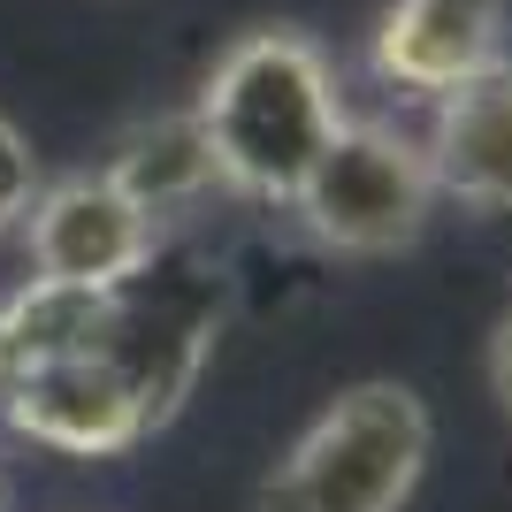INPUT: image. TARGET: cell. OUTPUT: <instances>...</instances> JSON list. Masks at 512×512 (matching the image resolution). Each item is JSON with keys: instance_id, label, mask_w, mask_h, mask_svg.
<instances>
[{"instance_id": "obj_1", "label": "cell", "mask_w": 512, "mask_h": 512, "mask_svg": "<svg viewBox=\"0 0 512 512\" xmlns=\"http://www.w3.org/2000/svg\"><path fill=\"white\" fill-rule=\"evenodd\" d=\"M192 123L207 138L222 184L253 199H299L306 169L344 130V115L321 46H306L299 31H253L245 46L222 54Z\"/></svg>"}, {"instance_id": "obj_2", "label": "cell", "mask_w": 512, "mask_h": 512, "mask_svg": "<svg viewBox=\"0 0 512 512\" xmlns=\"http://www.w3.org/2000/svg\"><path fill=\"white\" fill-rule=\"evenodd\" d=\"M428 467V413L406 383H352L268 474L260 512H406Z\"/></svg>"}, {"instance_id": "obj_3", "label": "cell", "mask_w": 512, "mask_h": 512, "mask_svg": "<svg viewBox=\"0 0 512 512\" xmlns=\"http://www.w3.org/2000/svg\"><path fill=\"white\" fill-rule=\"evenodd\" d=\"M428 199H436L428 153L383 123H344L299 184L306 230L337 253H367V260L406 253L428 222Z\"/></svg>"}, {"instance_id": "obj_4", "label": "cell", "mask_w": 512, "mask_h": 512, "mask_svg": "<svg viewBox=\"0 0 512 512\" xmlns=\"http://www.w3.org/2000/svg\"><path fill=\"white\" fill-rule=\"evenodd\" d=\"M153 260V214L115 176H69L31 199V283L62 291H115Z\"/></svg>"}, {"instance_id": "obj_5", "label": "cell", "mask_w": 512, "mask_h": 512, "mask_svg": "<svg viewBox=\"0 0 512 512\" xmlns=\"http://www.w3.org/2000/svg\"><path fill=\"white\" fill-rule=\"evenodd\" d=\"M0 413L8 428H23L31 444H54V451H130L146 436V413L138 398L123 390V375L100 360V352H62V360L31 367L0 390Z\"/></svg>"}, {"instance_id": "obj_6", "label": "cell", "mask_w": 512, "mask_h": 512, "mask_svg": "<svg viewBox=\"0 0 512 512\" xmlns=\"http://www.w3.org/2000/svg\"><path fill=\"white\" fill-rule=\"evenodd\" d=\"M421 153L436 192L467 207H512V62H490L467 85H451Z\"/></svg>"}, {"instance_id": "obj_7", "label": "cell", "mask_w": 512, "mask_h": 512, "mask_svg": "<svg viewBox=\"0 0 512 512\" xmlns=\"http://www.w3.org/2000/svg\"><path fill=\"white\" fill-rule=\"evenodd\" d=\"M505 0H398L375 39V69L413 92H451L497 62Z\"/></svg>"}, {"instance_id": "obj_8", "label": "cell", "mask_w": 512, "mask_h": 512, "mask_svg": "<svg viewBox=\"0 0 512 512\" xmlns=\"http://www.w3.org/2000/svg\"><path fill=\"white\" fill-rule=\"evenodd\" d=\"M107 176H115L146 214H161V207H184V199H199L214 184V153H207V138H199L192 115H176V123L138 130V138L115 153Z\"/></svg>"}, {"instance_id": "obj_9", "label": "cell", "mask_w": 512, "mask_h": 512, "mask_svg": "<svg viewBox=\"0 0 512 512\" xmlns=\"http://www.w3.org/2000/svg\"><path fill=\"white\" fill-rule=\"evenodd\" d=\"M31 199H39V161H31V146H23V130L0 115V230L23 222Z\"/></svg>"}, {"instance_id": "obj_10", "label": "cell", "mask_w": 512, "mask_h": 512, "mask_svg": "<svg viewBox=\"0 0 512 512\" xmlns=\"http://www.w3.org/2000/svg\"><path fill=\"white\" fill-rule=\"evenodd\" d=\"M490 390H497V406L512 413V314L497 321V337H490Z\"/></svg>"}]
</instances>
